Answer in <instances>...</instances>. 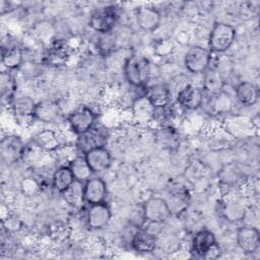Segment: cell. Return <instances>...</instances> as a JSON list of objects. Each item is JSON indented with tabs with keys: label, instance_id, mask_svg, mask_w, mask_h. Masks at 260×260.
I'll return each instance as SVG.
<instances>
[{
	"label": "cell",
	"instance_id": "9c48e42d",
	"mask_svg": "<svg viewBox=\"0 0 260 260\" xmlns=\"http://www.w3.org/2000/svg\"><path fill=\"white\" fill-rule=\"evenodd\" d=\"M238 246L247 254L256 252L260 246L259 231L252 225H244L237 233Z\"/></svg>",
	"mask_w": 260,
	"mask_h": 260
},
{
	"label": "cell",
	"instance_id": "5b68a950",
	"mask_svg": "<svg viewBox=\"0 0 260 260\" xmlns=\"http://www.w3.org/2000/svg\"><path fill=\"white\" fill-rule=\"evenodd\" d=\"M184 64L192 73L205 72L210 64V51L200 46H193L187 51Z\"/></svg>",
	"mask_w": 260,
	"mask_h": 260
},
{
	"label": "cell",
	"instance_id": "ba28073f",
	"mask_svg": "<svg viewBox=\"0 0 260 260\" xmlns=\"http://www.w3.org/2000/svg\"><path fill=\"white\" fill-rule=\"evenodd\" d=\"M83 196L84 201L89 205L104 202L107 197L106 182L98 177L89 178L83 184Z\"/></svg>",
	"mask_w": 260,
	"mask_h": 260
},
{
	"label": "cell",
	"instance_id": "2e32d148",
	"mask_svg": "<svg viewBox=\"0 0 260 260\" xmlns=\"http://www.w3.org/2000/svg\"><path fill=\"white\" fill-rule=\"evenodd\" d=\"M216 245L214 234L208 230L197 232L192 239V250L201 257H204V255Z\"/></svg>",
	"mask_w": 260,
	"mask_h": 260
},
{
	"label": "cell",
	"instance_id": "7402d4cb",
	"mask_svg": "<svg viewBox=\"0 0 260 260\" xmlns=\"http://www.w3.org/2000/svg\"><path fill=\"white\" fill-rule=\"evenodd\" d=\"M62 194L64 195V199L74 207H80L83 202H85L83 196L82 182L75 180L73 184Z\"/></svg>",
	"mask_w": 260,
	"mask_h": 260
},
{
	"label": "cell",
	"instance_id": "d4e9b609",
	"mask_svg": "<svg viewBox=\"0 0 260 260\" xmlns=\"http://www.w3.org/2000/svg\"><path fill=\"white\" fill-rule=\"evenodd\" d=\"M0 89H1V96L3 101H7L11 103L14 98L16 83L13 76L8 72H2L0 78Z\"/></svg>",
	"mask_w": 260,
	"mask_h": 260
},
{
	"label": "cell",
	"instance_id": "6da1fadb",
	"mask_svg": "<svg viewBox=\"0 0 260 260\" xmlns=\"http://www.w3.org/2000/svg\"><path fill=\"white\" fill-rule=\"evenodd\" d=\"M236 39V29L225 22H217L213 25L209 35V49L215 53L225 52L231 48Z\"/></svg>",
	"mask_w": 260,
	"mask_h": 260
},
{
	"label": "cell",
	"instance_id": "603a6c76",
	"mask_svg": "<svg viewBox=\"0 0 260 260\" xmlns=\"http://www.w3.org/2000/svg\"><path fill=\"white\" fill-rule=\"evenodd\" d=\"M11 106L13 112L18 116H32L36 104L29 96L19 95L13 98Z\"/></svg>",
	"mask_w": 260,
	"mask_h": 260
},
{
	"label": "cell",
	"instance_id": "7a4b0ae2",
	"mask_svg": "<svg viewBox=\"0 0 260 260\" xmlns=\"http://www.w3.org/2000/svg\"><path fill=\"white\" fill-rule=\"evenodd\" d=\"M124 74L127 81L133 86H142L149 75L148 62L139 56L129 57L124 65Z\"/></svg>",
	"mask_w": 260,
	"mask_h": 260
},
{
	"label": "cell",
	"instance_id": "277c9868",
	"mask_svg": "<svg viewBox=\"0 0 260 260\" xmlns=\"http://www.w3.org/2000/svg\"><path fill=\"white\" fill-rule=\"evenodd\" d=\"M118 19V13L113 6L96 9L90 16L89 26L96 32L109 34L114 28Z\"/></svg>",
	"mask_w": 260,
	"mask_h": 260
},
{
	"label": "cell",
	"instance_id": "30bf717a",
	"mask_svg": "<svg viewBox=\"0 0 260 260\" xmlns=\"http://www.w3.org/2000/svg\"><path fill=\"white\" fill-rule=\"evenodd\" d=\"M84 158L92 173H101L106 171L112 161L111 153L104 147H95L84 153Z\"/></svg>",
	"mask_w": 260,
	"mask_h": 260
},
{
	"label": "cell",
	"instance_id": "9a60e30c",
	"mask_svg": "<svg viewBox=\"0 0 260 260\" xmlns=\"http://www.w3.org/2000/svg\"><path fill=\"white\" fill-rule=\"evenodd\" d=\"M156 236L148 230H138L134 233L131 246L140 253H150L156 247Z\"/></svg>",
	"mask_w": 260,
	"mask_h": 260
},
{
	"label": "cell",
	"instance_id": "8992f818",
	"mask_svg": "<svg viewBox=\"0 0 260 260\" xmlns=\"http://www.w3.org/2000/svg\"><path fill=\"white\" fill-rule=\"evenodd\" d=\"M95 121V114L87 107H82L70 114L68 123L71 130L77 135L90 130Z\"/></svg>",
	"mask_w": 260,
	"mask_h": 260
},
{
	"label": "cell",
	"instance_id": "cb8c5ba5",
	"mask_svg": "<svg viewBox=\"0 0 260 260\" xmlns=\"http://www.w3.org/2000/svg\"><path fill=\"white\" fill-rule=\"evenodd\" d=\"M69 168L75 178L76 181L79 182H85L90 178V175L92 174L89 166L87 165L84 156H78L74 158L70 165Z\"/></svg>",
	"mask_w": 260,
	"mask_h": 260
},
{
	"label": "cell",
	"instance_id": "484cf974",
	"mask_svg": "<svg viewBox=\"0 0 260 260\" xmlns=\"http://www.w3.org/2000/svg\"><path fill=\"white\" fill-rule=\"evenodd\" d=\"M37 144L46 150H54L58 147L59 141L56 134L51 130H44L36 136Z\"/></svg>",
	"mask_w": 260,
	"mask_h": 260
},
{
	"label": "cell",
	"instance_id": "4fadbf2b",
	"mask_svg": "<svg viewBox=\"0 0 260 260\" xmlns=\"http://www.w3.org/2000/svg\"><path fill=\"white\" fill-rule=\"evenodd\" d=\"M160 13L150 6H141L136 10V21L138 26L146 31L156 29L160 23Z\"/></svg>",
	"mask_w": 260,
	"mask_h": 260
},
{
	"label": "cell",
	"instance_id": "ac0fdd59",
	"mask_svg": "<svg viewBox=\"0 0 260 260\" xmlns=\"http://www.w3.org/2000/svg\"><path fill=\"white\" fill-rule=\"evenodd\" d=\"M79 138L77 140V145L80 150L85 153L86 151L95 148V147H101L104 146L107 138L106 135L102 133L101 130L93 129L91 128L87 132L78 135Z\"/></svg>",
	"mask_w": 260,
	"mask_h": 260
},
{
	"label": "cell",
	"instance_id": "5bb4252c",
	"mask_svg": "<svg viewBox=\"0 0 260 260\" xmlns=\"http://www.w3.org/2000/svg\"><path fill=\"white\" fill-rule=\"evenodd\" d=\"M177 100L182 107L188 110H195L203 102V92L199 87L189 84L179 91Z\"/></svg>",
	"mask_w": 260,
	"mask_h": 260
},
{
	"label": "cell",
	"instance_id": "e0dca14e",
	"mask_svg": "<svg viewBox=\"0 0 260 260\" xmlns=\"http://www.w3.org/2000/svg\"><path fill=\"white\" fill-rule=\"evenodd\" d=\"M145 99L153 109H162L170 104V90L162 84H154L146 89Z\"/></svg>",
	"mask_w": 260,
	"mask_h": 260
},
{
	"label": "cell",
	"instance_id": "44dd1931",
	"mask_svg": "<svg viewBox=\"0 0 260 260\" xmlns=\"http://www.w3.org/2000/svg\"><path fill=\"white\" fill-rule=\"evenodd\" d=\"M23 59L22 50L20 47L13 45L2 50V63L7 69H16L20 66Z\"/></svg>",
	"mask_w": 260,
	"mask_h": 260
},
{
	"label": "cell",
	"instance_id": "8fae6325",
	"mask_svg": "<svg viewBox=\"0 0 260 260\" xmlns=\"http://www.w3.org/2000/svg\"><path fill=\"white\" fill-rule=\"evenodd\" d=\"M61 115V109L58 103L54 101H41L36 104L32 117L43 123H54Z\"/></svg>",
	"mask_w": 260,
	"mask_h": 260
},
{
	"label": "cell",
	"instance_id": "ffe728a7",
	"mask_svg": "<svg viewBox=\"0 0 260 260\" xmlns=\"http://www.w3.org/2000/svg\"><path fill=\"white\" fill-rule=\"evenodd\" d=\"M74 181H75V178L69 166L58 168L54 172L53 178H52L53 187L59 193L65 192L73 184Z\"/></svg>",
	"mask_w": 260,
	"mask_h": 260
},
{
	"label": "cell",
	"instance_id": "d6986e66",
	"mask_svg": "<svg viewBox=\"0 0 260 260\" xmlns=\"http://www.w3.org/2000/svg\"><path fill=\"white\" fill-rule=\"evenodd\" d=\"M236 95L239 102L244 106H253L258 102L259 90L254 83L244 81L237 85Z\"/></svg>",
	"mask_w": 260,
	"mask_h": 260
},
{
	"label": "cell",
	"instance_id": "52a82bcc",
	"mask_svg": "<svg viewBox=\"0 0 260 260\" xmlns=\"http://www.w3.org/2000/svg\"><path fill=\"white\" fill-rule=\"evenodd\" d=\"M23 153V144L21 139L16 135H7L1 140L0 155L6 165L16 162Z\"/></svg>",
	"mask_w": 260,
	"mask_h": 260
},
{
	"label": "cell",
	"instance_id": "3957f363",
	"mask_svg": "<svg viewBox=\"0 0 260 260\" xmlns=\"http://www.w3.org/2000/svg\"><path fill=\"white\" fill-rule=\"evenodd\" d=\"M142 212L144 219L151 223H161L172 215L167 200L160 197H151L146 200L142 206Z\"/></svg>",
	"mask_w": 260,
	"mask_h": 260
},
{
	"label": "cell",
	"instance_id": "4316f807",
	"mask_svg": "<svg viewBox=\"0 0 260 260\" xmlns=\"http://www.w3.org/2000/svg\"><path fill=\"white\" fill-rule=\"evenodd\" d=\"M222 79L220 74L215 71V70H209L207 71V73L205 74V78H204V86L206 88V90L210 91V92H217L220 90L221 86H222Z\"/></svg>",
	"mask_w": 260,
	"mask_h": 260
},
{
	"label": "cell",
	"instance_id": "7c38bea8",
	"mask_svg": "<svg viewBox=\"0 0 260 260\" xmlns=\"http://www.w3.org/2000/svg\"><path fill=\"white\" fill-rule=\"evenodd\" d=\"M87 224L92 230L103 229L111 219L110 207L105 203L91 204L87 211Z\"/></svg>",
	"mask_w": 260,
	"mask_h": 260
}]
</instances>
